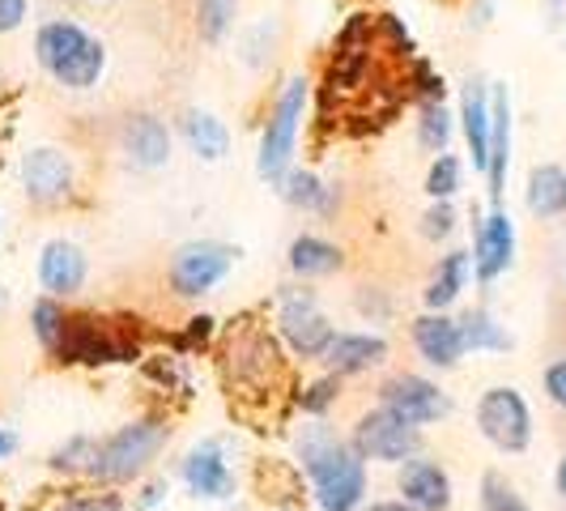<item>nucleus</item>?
Masks as SVG:
<instances>
[{"mask_svg":"<svg viewBox=\"0 0 566 511\" xmlns=\"http://www.w3.org/2000/svg\"><path fill=\"white\" fill-rule=\"evenodd\" d=\"M303 112H307V82L294 77V82L282 90L277 107H273L269 124H264V137H260V175H264L269 184H282L290 163H294Z\"/></svg>","mask_w":566,"mask_h":511,"instance_id":"5","label":"nucleus"},{"mask_svg":"<svg viewBox=\"0 0 566 511\" xmlns=\"http://www.w3.org/2000/svg\"><path fill=\"white\" fill-rule=\"evenodd\" d=\"M234 22V0H197V30L205 43H218Z\"/></svg>","mask_w":566,"mask_h":511,"instance_id":"30","label":"nucleus"},{"mask_svg":"<svg viewBox=\"0 0 566 511\" xmlns=\"http://www.w3.org/2000/svg\"><path fill=\"white\" fill-rule=\"evenodd\" d=\"M340 264H345L340 248L328 243V239H319V234H298L290 243V269L298 278H328V273H337Z\"/></svg>","mask_w":566,"mask_h":511,"instance_id":"24","label":"nucleus"},{"mask_svg":"<svg viewBox=\"0 0 566 511\" xmlns=\"http://www.w3.org/2000/svg\"><path fill=\"white\" fill-rule=\"evenodd\" d=\"M158 494H163V486H149V490H145V499H142V508H154V503H158Z\"/></svg>","mask_w":566,"mask_h":511,"instance_id":"43","label":"nucleus"},{"mask_svg":"<svg viewBox=\"0 0 566 511\" xmlns=\"http://www.w3.org/2000/svg\"><path fill=\"white\" fill-rule=\"evenodd\" d=\"M298 460L312 478L319 511H358L367 499V460L354 452V444L337 439L324 423L303 426Z\"/></svg>","mask_w":566,"mask_h":511,"instance_id":"1","label":"nucleus"},{"mask_svg":"<svg viewBox=\"0 0 566 511\" xmlns=\"http://www.w3.org/2000/svg\"><path fill=\"white\" fill-rule=\"evenodd\" d=\"M554 486H558V494L566 499V456L558 460V473H554Z\"/></svg>","mask_w":566,"mask_h":511,"instance_id":"41","label":"nucleus"},{"mask_svg":"<svg viewBox=\"0 0 566 511\" xmlns=\"http://www.w3.org/2000/svg\"><path fill=\"white\" fill-rule=\"evenodd\" d=\"M507 163H511V94L507 85L490 90V200H503V184H507Z\"/></svg>","mask_w":566,"mask_h":511,"instance_id":"17","label":"nucleus"},{"mask_svg":"<svg viewBox=\"0 0 566 511\" xmlns=\"http://www.w3.org/2000/svg\"><path fill=\"white\" fill-rule=\"evenodd\" d=\"M234 248L218 243V239H197V243H184L179 252L170 255V290L179 299H200L209 294L213 285L227 278L234 269Z\"/></svg>","mask_w":566,"mask_h":511,"instance_id":"6","label":"nucleus"},{"mask_svg":"<svg viewBox=\"0 0 566 511\" xmlns=\"http://www.w3.org/2000/svg\"><path fill=\"white\" fill-rule=\"evenodd\" d=\"M184 137H188V145L197 149L200 158H209V163L227 158V149H230L227 124H222L218 115H209V112H188V115H184Z\"/></svg>","mask_w":566,"mask_h":511,"instance_id":"26","label":"nucleus"},{"mask_svg":"<svg viewBox=\"0 0 566 511\" xmlns=\"http://www.w3.org/2000/svg\"><path fill=\"white\" fill-rule=\"evenodd\" d=\"M222 367H227L230 393H239L248 400L273 397L285 379L282 341L273 337L264 324H255V320H239L230 328L227 350H222Z\"/></svg>","mask_w":566,"mask_h":511,"instance_id":"2","label":"nucleus"},{"mask_svg":"<svg viewBox=\"0 0 566 511\" xmlns=\"http://www.w3.org/2000/svg\"><path fill=\"white\" fill-rule=\"evenodd\" d=\"M460 128H464V142L473 154V167L485 175L490 167V90L478 77L464 82V94H460Z\"/></svg>","mask_w":566,"mask_h":511,"instance_id":"19","label":"nucleus"},{"mask_svg":"<svg viewBox=\"0 0 566 511\" xmlns=\"http://www.w3.org/2000/svg\"><path fill=\"white\" fill-rule=\"evenodd\" d=\"M478 430L499 452H524L533 444V414L515 388H490L478 400Z\"/></svg>","mask_w":566,"mask_h":511,"instance_id":"8","label":"nucleus"},{"mask_svg":"<svg viewBox=\"0 0 566 511\" xmlns=\"http://www.w3.org/2000/svg\"><path fill=\"white\" fill-rule=\"evenodd\" d=\"M545 397L554 400L558 409H566V358L545 367Z\"/></svg>","mask_w":566,"mask_h":511,"instance_id":"37","label":"nucleus"},{"mask_svg":"<svg viewBox=\"0 0 566 511\" xmlns=\"http://www.w3.org/2000/svg\"><path fill=\"white\" fill-rule=\"evenodd\" d=\"M163 444H167V423L142 418V423L119 426L115 435L98 439L94 460H90V478L103 486L133 482L149 469V460L163 452Z\"/></svg>","mask_w":566,"mask_h":511,"instance_id":"4","label":"nucleus"},{"mask_svg":"<svg viewBox=\"0 0 566 511\" xmlns=\"http://www.w3.org/2000/svg\"><path fill=\"white\" fill-rule=\"evenodd\" d=\"M413 345H418V354H422L430 367L448 371L460 363V354H464V333H460V320L443 312H426L413 320Z\"/></svg>","mask_w":566,"mask_h":511,"instance_id":"14","label":"nucleus"},{"mask_svg":"<svg viewBox=\"0 0 566 511\" xmlns=\"http://www.w3.org/2000/svg\"><path fill=\"white\" fill-rule=\"evenodd\" d=\"M482 511H533V508L520 499V490H515L503 473H485L482 478Z\"/></svg>","mask_w":566,"mask_h":511,"instance_id":"31","label":"nucleus"},{"mask_svg":"<svg viewBox=\"0 0 566 511\" xmlns=\"http://www.w3.org/2000/svg\"><path fill=\"white\" fill-rule=\"evenodd\" d=\"M455 188H460V158L455 154H439L430 175H426V192L434 200H452Z\"/></svg>","mask_w":566,"mask_h":511,"instance_id":"32","label":"nucleus"},{"mask_svg":"<svg viewBox=\"0 0 566 511\" xmlns=\"http://www.w3.org/2000/svg\"><path fill=\"white\" fill-rule=\"evenodd\" d=\"M469 273H473V255L469 252H448L443 255V264H439V273L430 278L426 285V312H448L455 299H460V290L469 285Z\"/></svg>","mask_w":566,"mask_h":511,"instance_id":"23","label":"nucleus"},{"mask_svg":"<svg viewBox=\"0 0 566 511\" xmlns=\"http://www.w3.org/2000/svg\"><path fill=\"white\" fill-rule=\"evenodd\" d=\"M56 511H124V499L119 494H73Z\"/></svg>","mask_w":566,"mask_h":511,"instance_id":"36","label":"nucleus"},{"mask_svg":"<svg viewBox=\"0 0 566 511\" xmlns=\"http://www.w3.org/2000/svg\"><path fill=\"white\" fill-rule=\"evenodd\" d=\"M9 452H13V435H9L4 426H0V460H4Z\"/></svg>","mask_w":566,"mask_h":511,"instance_id":"42","label":"nucleus"},{"mask_svg":"<svg viewBox=\"0 0 566 511\" xmlns=\"http://www.w3.org/2000/svg\"><path fill=\"white\" fill-rule=\"evenodd\" d=\"M85 273H90V264H85V252L77 243L52 239V243L43 248V255H39V282H43V290H48L52 299L77 294L85 285Z\"/></svg>","mask_w":566,"mask_h":511,"instance_id":"15","label":"nucleus"},{"mask_svg":"<svg viewBox=\"0 0 566 511\" xmlns=\"http://www.w3.org/2000/svg\"><path fill=\"white\" fill-rule=\"evenodd\" d=\"M34 56L48 69V77H56L69 90H90L98 85L103 69H107V52L103 43L90 34L85 27L56 18V22H43L34 34Z\"/></svg>","mask_w":566,"mask_h":511,"instance_id":"3","label":"nucleus"},{"mask_svg":"<svg viewBox=\"0 0 566 511\" xmlns=\"http://www.w3.org/2000/svg\"><path fill=\"white\" fill-rule=\"evenodd\" d=\"M184 482L200 499H230L234 494V473L218 444H200L197 452L184 460Z\"/></svg>","mask_w":566,"mask_h":511,"instance_id":"18","label":"nucleus"},{"mask_svg":"<svg viewBox=\"0 0 566 511\" xmlns=\"http://www.w3.org/2000/svg\"><path fill=\"white\" fill-rule=\"evenodd\" d=\"M56 358L64 363H85V367H103V363H133L137 345L124 337H115L112 328L94 315H69L64 333H60Z\"/></svg>","mask_w":566,"mask_h":511,"instance_id":"7","label":"nucleus"},{"mask_svg":"<svg viewBox=\"0 0 566 511\" xmlns=\"http://www.w3.org/2000/svg\"><path fill=\"white\" fill-rule=\"evenodd\" d=\"M282 197L294 205V209H307V213H333L337 205V188L315 179L312 170H285L282 179Z\"/></svg>","mask_w":566,"mask_h":511,"instance_id":"25","label":"nucleus"},{"mask_svg":"<svg viewBox=\"0 0 566 511\" xmlns=\"http://www.w3.org/2000/svg\"><path fill=\"white\" fill-rule=\"evenodd\" d=\"M370 511H422V508H413V503H405V499H400V503H375Z\"/></svg>","mask_w":566,"mask_h":511,"instance_id":"40","label":"nucleus"},{"mask_svg":"<svg viewBox=\"0 0 566 511\" xmlns=\"http://www.w3.org/2000/svg\"><path fill=\"white\" fill-rule=\"evenodd\" d=\"M418 142L430 149V154H448V142H452V112L443 107V98H430L418 107Z\"/></svg>","mask_w":566,"mask_h":511,"instance_id":"27","label":"nucleus"},{"mask_svg":"<svg viewBox=\"0 0 566 511\" xmlns=\"http://www.w3.org/2000/svg\"><path fill=\"white\" fill-rule=\"evenodd\" d=\"M277 328H282V341L303 358V363L324 358L333 337H337L333 324H328V315L315 307L312 294H285L282 312H277Z\"/></svg>","mask_w":566,"mask_h":511,"instance_id":"10","label":"nucleus"},{"mask_svg":"<svg viewBox=\"0 0 566 511\" xmlns=\"http://www.w3.org/2000/svg\"><path fill=\"white\" fill-rule=\"evenodd\" d=\"M358 312H363V315H379V320H384V315L392 312V303H388L379 290H363V294H358Z\"/></svg>","mask_w":566,"mask_h":511,"instance_id":"39","label":"nucleus"},{"mask_svg":"<svg viewBox=\"0 0 566 511\" xmlns=\"http://www.w3.org/2000/svg\"><path fill=\"white\" fill-rule=\"evenodd\" d=\"M94 439L90 435H77V439H69L56 456H52V469L56 473H90V460H94Z\"/></svg>","mask_w":566,"mask_h":511,"instance_id":"33","label":"nucleus"},{"mask_svg":"<svg viewBox=\"0 0 566 511\" xmlns=\"http://www.w3.org/2000/svg\"><path fill=\"white\" fill-rule=\"evenodd\" d=\"M64 307H60L56 299L48 294V299H39L34 307H30V324H34V337H39V345L43 350H52L56 354V345H60V333H64Z\"/></svg>","mask_w":566,"mask_h":511,"instance_id":"29","label":"nucleus"},{"mask_svg":"<svg viewBox=\"0 0 566 511\" xmlns=\"http://www.w3.org/2000/svg\"><path fill=\"white\" fill-rule=\"evenodd\" d=\"M22 188H27V197L39 200V205L64 200L73 192V163H69V154H64V149H52V145L30 149L27 158H22Z\"/></svg>","mask_w":566,"mask_h":511,"instance_id":"12","label":"nucleus"},{"mask_svg":"<svg viewBox=\"0 0 566 511\" xmlns=\"http://www.w3.org/2000/svg\"><path fill=\"white\" fill-rule=\"evenodd\" d=\"M528 213L533 218H563L566 213V167L558 163H541V167L528 170Z\"/></svg>","mask_w":566,"mask_h":511,"instance_id":"22","label":"nucleus"},{"mask_svg":"<svg viewBox=\"0 0 566 511\" xmlns=\"http://www.w3.org/2000/svg\"><path fill=\"white\" fill-rule=\"evenodd\" d=\"M354 452L363 460H384V465H405L418 452V426H409L397 418L392 409H375L367 418H358L354 426Z\"/></svg>","mask_w":566,"mask_h":511,"instance_id":"9","label":"nucleus"},{"mask_svg":"<svg viewBox=\"0 0 566 511\" xmlns=\"http://www.w3.org/2000/svg\"><path fill=\"white\" fill-rule=\"evenodd\" d=\"M452 230H455V209H452V200H434V205H430V209L422 213V234H426V239H434V243H439V239H448Z\"/></svg>","mask_w":566,"mask_h":511,"instance_id":"35","label":"nucleus"},{"mask_svg":"<svg viewBox=\"0 0 566 511\" xmlns=\"http://www.w3.org/2000/svg\"><path fill=\"white\" fill-rule=\"evenodd\" d=\"M460 333H464V350H511V337L494 324V315L478 307L460 320Z\"/></svg>","mask_w":566,"mask_h":511,"instance_id":"28","label":"nucleus"},{"mask_svg":"<svg viewBox=\"0 0 566 511\" xmlns=\"http://www.w3.org/2000/svg\"><path fill=\"white\" fill-rule=\"evenodd\" d=\"M340 397V375H324V379H315L312 388L298 397L303 405V414H312V418H324L328 409H333V400Z\"/></svg>","mask_w":566,"mask_h":511,"instance_id":"34","label":"nucleus"},{"mask_svg":"<svg viewBox=\"0 0 566 511\" xmlns=\"http://www.w3.org/2000/svg\"><path fill=\"white\" fill-rule=\"evenodd\" d=\"M400 494H405V503H413V508L422 511L452 508V482H448V473L434 460H418V456H409L400 465Z\"/></svg>","mask_w":566,"mask_h":511,"instance_id":"16","label":"nucleus"},{"mask_svg":"<svg viewBox=\"0 0 566 511\" xmlns=\"http://www.w3.org/2000/svg\"><path fill=\"white\" fill-rule=\"evenodd\" d=\"M384 409H392L409 426H430L452 414V400L439 393V384H430L426 375H392L384 388Z\"/></svg>","mask_w":566,"mask_h":511,"instance_id":"11","label":"nucleus"},{"mask_svg":"<svg viewBox=\"0 0 566 511\" xmlns=\"http://www.w3.org/2000/svg\"><path fill=\"white\" fill-rule=\"evenodd\" d=\"M515 255V227L503 209H490L485 218H478V234H473V273L478 282H494L499 273L511 269Z\"/></svg>","mask_w":566,"mask_h":511,"instance_id":"13","label":"nucleus"},{"mask_svg":"<svg viewBox=\"0 0 566 511\" xmlns=\"http://www.w3.org/2000/svg\"><path fill=\"white\" fill-rule=\"evenodd\" d=\"M27 9H30V0H0V34L22 27V22H27Z\"/></svg>","mask_w":566,"mask_h":511,"instance_id":"38","label":"nucleus"},{"mask_svg":"<svg viewBox=\"0 0 566 511\" xmlns=\"http://www.w3.org/2000/svg\"><path fill=\"white\" fill-rule=\"evenodd\" d=\"M388 358V341L384 337H370V333H337L333 345H328V354H324V363L333 375H358V371H370L379 367Z\"/></svg>","mask_w":566,"mask_h":511,"instance_id":"21","label":"nucleus"},{"mask_svg":"<svg viewBox=\"0 0 566 511\" xmlns=\"http://www.w3.org/2000/svg\"><path fill=\"white\" fill-rule=\"evenodd\" d=\"M124 154L137 170H154L170 158V133L154 115H133L124 124Z\"/></svg>","mask_w":566,"mask_h":511,"instance_id":"20","label":"nucleus"}]
</instances>
